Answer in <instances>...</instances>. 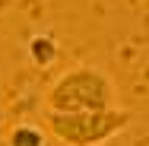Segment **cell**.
Masks as SVG:
<instances>
[{"instance_id": "cell-3", "label": "cell", "mask_w": 149, "mask_h": 146, "mask_svg": "<svg viewBox=\"0 0 149 146\" xmlns=\"http://www.w3.org/2000/svg\"><path fill=\"white\" fill-rule=\"evenodd\" d=\"M10 146H45V130L35 124H19L10 130Z\"/></svg>"}, {"instance_id": "cell-4", "label": "cell", "mask_w": 149, "mask_h": 146, "mask_svg": "<svg viewBox=\"0 0 149 146\" xmlns=\"http://www.w3.org/2000/svg\"><path fill=\"white\" fill-rule=\"evenodd\" d=\"M29 60L35 67H48L51 60H54V38H48V35H35L29 41Z\"/></svg>"}, {"instance_id": "cell-2", "label": "cell", "mask_w": 149, "mask_h": 146, "mask_svg": "<svg viewBox=\"0 0 149 146\" xmlns=\"http://www.w3.org/2000/svg\"><path fill=\"white\" fill-rule=\"evenodd\" d=\"M45 121L51 137L63 146H105L114 137H120L133 115L127 108H92V111H48L45 108Z\"/></svg>"}, {"instance_id": "cell-1", "label": "cell", "mask_w": 149, "mask_h": 146, "mask_svg": "<svg viewBox=\"0 0 149 146\" xmlns=\"http://www.w3.org/2000/svg\"><path fill=\"white\" fill-rule=\"evenodd\" d=\"M118 105V86L111 73L102 67H70L45 92L48 111H92V108H114Z\"/></svg>"}]
</instances>
